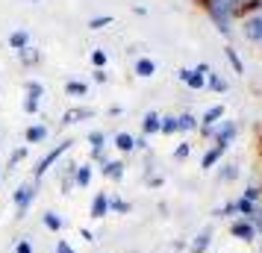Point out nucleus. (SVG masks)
I'll list each match as a JSON object with an SVG mask.
<instances>
[{
    "instance_id": "44",
    "label": "nucleus",
    "mask_w": 262,
    "mask_h": 253,
    "mask_svg": "<svg viewBox=\"0 0 262 253\" xmlns=\"http://www.w3.org/2000/svg\"><path fill=\"white\" fill-rule=\"evenodd\" d=\"M109 115H112V118H118V115H124V109H121V106H109Z\"/></svg>"
},
{
    "instance_id": "7",
    "label": "nucleus",
    "mask_w": 262,
    "mask_h": 253,
    "mask_svg": "<svg viewBox=\"0 0 262 253\" xmlns=\"http://www.w3.org/2000/svg\"><path fill=\"white\" fill-rule=\"evenodd\" d=\"M95 118V109L92 106H71L65 109V115H62V127H71V124H80V121H92Z\"/></svg>"
},
{
    "instance_id": "4",
    "label": "nucleus",
    "mask_w": 262,
    "mask_h": 253,
    "mask_svg": "<svg viewBox=\"0 0 262 253\" xmlns=\"http://www.w3.org/2000/svg\"><path fill=\"white\" fill-rule=\"evenodd\" d=\"M38 197V182H21L18 189H15L12 200H15V221H21V218L30 212V206H33V200Z\"/></svg>"
},
{
    "instance_id": "36",
    "label": "nucleus",
    "mask_w": 262,
    "mask_h": 253,
    "mask_svg": "<svg viewBox=\"0 0 262 253\" xmlns=\"http://www.w3.org/2000/svg\"><path fill=\"white\" fill-rule=\"evenodd\" d=\"M38 109H41V100H38V97L24 95V112H27V115H38Z\"/></svg>"
},
{
    "instance_id": "13",
    "label": "nucleus",
    "mask_w": 262,
    "mask_h": 253,
    "mask_svg": "<svg viewBox=\"0 0 262 253\" xmlns=\"http://www.w3.org/2000/svg\"><path fill=\"white\" fill-rule=\"evenodd\" d=\"M212 244V227H203L194 239L189 241V253H206Z\"/></svg>"
},
{
    "instance_id": "29",
    "label": "nucleus",
    "mask_w": 262,
    "mask_h": 253,
    "mask_svg": "<svg viewBox=\"0 0 262 253\" xmlns=\"http://www.w3.org/2000/svg\"><path fill=\"white\" fill-rule=\"evenodd\" d=\"M206 88L221 95V91H227V80H224V77H218L215 71H209V74H206Z\"/></svg>"
},
{
    "instance_id": "35",
    "label": "nucleus",
    "mask_w": 262,
    "mask_h": 253,
    "mask_svg": "<svg viewBox=\"0 0 262 253\" xmlns=\"http://www.w3.org/2000/svg\"><path fill=\"white\" fill-rule=\"evenodd\" d=\"M112 21H115L112 15H95V18L89 21V30H103V27H109Z\"/></svg>"
},
{
    "instance_id": "19",
    "label": "nucleus",
    "mask_w": 262,
    "mask_h": 253,
    "mask_svg": "<svg viewBox=\"0 0 262 253\" xmlns=\"http://www.w3.org/2000/svg\"><path fill=\"white\" fill-rule=\"evenodd\" d=\"M133 74H136V77H142V80H147V77H154V74H156V62L150 59V56H139L136 65H133Z\"/></svg>"
},
{
    "instance_id": "45",
    "label": "nucleus",
    "mask_w": 262,
    "mask_h": 253,
    "mask_svg": "<svg viewBox=\"0 0 262 253\" xmlns=\"http://www.w3.org/2000/svg\"><path fill=\"white\" fill-rule=\"evenodd\" d=\"M259 253H262V250H259Z\"/></svg>"
},
{
    "instance_id": "11",
    "label": "nucleus",
    "mask_w": 262,
    "mask_h": 253,
    "mask_svg": "<svg viewBox=\"0 0 262 253\" xmlns=\"http://www.w3.org/2000/svg\"><path fill=\"white\" fill-rule=\"evenodd\" d=\"M227 150H230V147H227V145H215V142H212V147H209V150H206V153H203V156H201V168H203V171L215 168V165L221 162V156H224Z\"/></svg>"
},
{
    "instance_id": "25",
    "label": "nucleus",
    "mask_w": 262,
    "mask_h": 253,
    "mask_svg": "<svg viewBox=\"0 0 262 253\" xmlns=\"http://www.w3.org/2000/svg\"><path fill=\"white\" fill-rule=\"evenodd\" d=\"M109 212H118V215H130L133 203L130 200H121L118 194H109Z\"/></svg>"
},
{
    "instance_id": "22",
    "label": "nucleus",
    "mask_w": 262,
    "mask_h": 253,
    "mask_svg": "<svg viewBox=\"0 0 262 253\" xmlns=\"http://www.w3.org/2000/svg\"><path fill=\"white\" fill-rule=\"evenodd\" d=\"M159 118H162V115H159V112H154V109H150V112H144V118H142V135H156V133H159Z\"/></svg>"
},
{
    "instance_id": "37",
    "label": "nucleus",
    "mask_w": 262,
    "mask_h": 253,
    "mask_svg": "<svg viewBox=\"0 0 262 253\" xmlns=\"http://www.w3.org/2000/svg\"><path fill=\"white\" fill-rule=\"evenodd\" d=\"M15 253H33V241H30V239L15 241Z\"/></svg>"
},
{
    "instance_id": "12",
    "label": "nucleus",
    "mask_w": 262,
    "mask_h": 253,
    "mask_svg": "<svg viewBox=\"0 0 262 253\" xmlns=\"http://www.w3.org/2000/svg\"><path fill=\"white\" fill-rule=\"evenodd\" d=\"M100 153H106V133H103V130H92V133H89V156H92V162H95Z\"/></svg>"
},
{
    "instance_id": "10",
    "label": "nucleus",
    "mask_w": 262,
    "mask_h": 253,
    "mask_svg": "<svg viewBox=\"0 0 262 253\" xmlns=\"http://www.w3.org/2000/svg\"><path fill=\"white\" fill-rule=\"evenodd\" d=\"M89 215L95 218V221H100V218L109 215V194H106V192H95V197H92V206H89Z\"/></svg>"
},
{
    "instance_id": "15",
    "label": "nucleus",
    "mask_w": 262,
    "mask_h": 253,
    "mask_svg": "<svg viewBox=\"0 0 262 253\" xmlns=\"http://www.w3.org/2000/svg\"><path fill=\"white\" fill-rule=\"evenodd\" d=\"M224 115H227L224 103H215V106H209V109H206V112H203V115H201L198 121H201V127H215V124H218V121L224 118ZM201 127H198V130H201Z\"/></svg>"
},
{
    "instance_id": "32",
    "label": "nucleus",
    "mask_w": 262,
    "mask_h": 253,
    "mask_svg": "<svg viewBox=\"0 0 262 253\" xmlns=\"http://www.w3.org/2000/svg\"><path fill=\"white\" fill-rule=\"evenodd\" d=\"M92 68H106V62H109V56H106V50H100V48H95L92 50Z\"/></svg>"
},
{
    "instance_id": "23",
    "label": "nucleus",
    "mask_w": 262,
    "mask_h": 253,
    "mask_svg": "<svg viewBox=\"0 0 262 253\" xmlns=\"http://www.w3.org/2000/svg\"><path fill=\"white\" fill-rule=\"evenodd\" d=\"M27 44H30V30L21 27V30H12V33H9V48H12L15 53H18V50H24Z\"/></svg>"
},
{
    "instance_id": "16",
    "label": "nucleus",
    "mask_w": 262,
    "mask_h": 253,
    "mask_svg": "<svg viewBox=\"0 0 262 253\" xmlns=\"http://www.w3.org/2000/svg\"><path fill=\"white\" fill-rule=\"evenodd\" d=\"M92 171H95L92 162H80L77 171H74V186H77V189H89V186H92Z\"/></svg>"
},
{
    "instance_id": "9",
    "label": "nucleus",
    "mask_w": 262,
    "mask_h": 253,
    "mask_svg": "<svg viewBox=\"0 0 262 253\" xmlns=\"http://www.w3.org/2000/svg\"><path fill=\"white\" fill-rule=\"evenodd\" d=\"M100 174H103L106 180H112V182H121L124 174H127V162H124V159H109V162L100 165Z\"/></svg>"
},
{
    "instance_id": "27",
    "label": "nucleus",
    "mask_w": 262,
    "mask_h": 253,
    "mask_svg": "<svg viewBox=\"0 0 262 253\" xmlns=\"http://www.w3.org/2000/svg\"><path fill=\"white\" fill-rule=\"evenodd\" d=\"M224 56H227V62L233 65V71H236V74H242V77H245V62H242V56H238V50H236V48H230V44H227V48H224Z\"/></svg>"
},
{
    "instance_id": "18",
    "label": "nucleus",
    "mask_w": 262,
    "mask_h": 253,
    "mask_svg": "<svg viewBox=\"0 0 262 253\" xmlns=\"http://www.w3.org/2000/svg\"><path fill=\"white\" fill-rule=\"evenodd\" d=\"M112 147L118 150V153H133L136 150V135H130V133H115L112 135Z\"/></svg>"
},
{
    "instance_id": "41",
    "label": "nucleus",
    "mask_w": 262,
    "mask_h": 253,
    "mask_svg": "<svg viewBox=\"0 0 262 253\" xmlns=\"http://www.w3.org/2000/svg\"><path fill=\"white\" fill-rule=\"evenodd\" d=\"M194 71H198V74H203V77H206V74L212 71V68H209V62H198V65H194Z\"/></svg>"
},
{
    "instance_id": "3",
    "label": "nucleus",
    "mask_w": 262,
    "mask_h": 253,
    "mask_svg": "<svg viewBox=\"0 0 262 253\" xmlns=\"http://www.w3.org/2000/svg\"><path fill=\"white\" fill-rule=\"evenodd\" d=\"M198 133L203 135V139H212L215 145H233L236 142V135H238V124L236 121H230V118H221L215 127H201Z\"/></svg>"
},
{
    "instance_id": "33",
    "label": "nucleus",
    "mask_w": 262,
    "mask_h": 253,
    "mask_svg": "<svg viewBox=\"0 0 262 253\" xmlns=\"http://www.w3.org/2000/svg\"><path fill=\"white\" fill-rule=\"evenodd\" d=\"M24 159H27V147H15L12 156H9V168H6V171H15L21 162H24Z\"/></svg>"
},
{
    "instance_id": "8",
    "label": "nucleus",
    "mask_w": 262,
    "mask_h": 253,
    "mask_svg": "<svg viewBox=\"0 0 262 253\" xmlns=\"http://www.w3.org/2000/svg\"><path fill=\"white\" fill-rule=\"evenodd\" d=\"M177 80L183 85H189L191 91H201V88H206V77H203V74H198L194 68H180Z\"/></svg>"
},
{
    "instance_id": "39",
    "label": "nucleus",
    "mask_w": 262,
    "mask_h": 253,
    "mask_svg": "<svg viewBox=\"0 0 262 253\" xmlns=\"http://www.w3.org/2000/svg\"><path fill=\"white\" fill-rule=\"evenodd\" d=\"M144 182H147L150 189H162V186H165V177H159V174H154L150 180H144Z\"/></svg>"
},
{
    "instance_id": "42",
    "label": "nucleus",
    "mask_w": 262,
    "mask_h": 253,
    "mask_svg": "<svg viewBox=\"0 0 262 253\" xmlns=\"http://www.w3.org/2000/svg\"><path fill=\"white\" fill-rule=\"evenodd\" d=\"M80 236H83L85 241H95V233H92L89 227H80Z\"/></svg>"
},
{
    "instance_id": "40",
    "label": "nucleus",
    "mask_w": 262,
    "mask_h": 253,
    "mask_svg": "<svg viewBox=\"0 0 262 253\" xmlns=\"http://www.w3.org/2000/svg\"><path fill=\"white\" fill-rule=\"evenodd\" d=\"M56 253H77V250H74L65 239H59V241H56Z\"/></svg>"
},
{
    "instance_id": "1",
    "label": "nucleus",
    "mask_w": 262,
    "mask_h": 253,
    "mask_svg": "<svg viewBox=\"0 0 262 253\" xmlns=\"http://www.w3.org/2000/svg\"><path fill=\"white\" fill-rule=\"evenodd\" d=\"M203 12L209 15V21L224 38L233 36V24L238 21V6L236 0H201Z\"/></svg>"
},
{
    "instance_id": "5",
    "label": "nucleus",
    "mask_w": 262,
    "mask_h": 253,
    "mask_svg": "<svg viewBox=\"0 0 262 253\" xmlns=\"http://www.w3.org/2000/svg\"><path fill=\"white\" fill-rule=\"evenodd\" d=\"M230 236H233V239H238V241H245V244H250V241L259 239L256 227L250 224L248 218H233V221H230Z\"/></svg>"
},
{
    "instance_id": "2",
    "label": "nucleus",
    "mask_w": 262,
    "mask_h": 253,
    "mask_svg": "<svg viewBox=\"0 0 262 253\" xmlns=\"http://www.w3.org/2000/svg\"><path fill=\"white\" fill-rule=\"evenodd\" d=\"M71 147H74V139H62L59 145H53V147H50L48 153H45V156H41V159L36 162V168H33V182H38V186H41L45 174H48V171L53 168V165H56V162H59V159L65 156L68 150H71Z\"/></svg>"
},
{
    "instance_id": "14",
    "label": "nucleus",
    "mask_w": 262,
    "mask_h": 253,
    "mask_svg": "<svg viewBox=\"0 0 262 253\" xmlns=\"http://www.w3.org/2000/svg\"><path fill=\"white\" fill-rule=\"evenodd\" d=\"M48 135H50L48 124H30L24 139H27V145H41V142H48Z\"/></svg>"
},
{
    "instance_id": "26",
    "label": "nucleus",
    "mask_w": 262,
    "mask_h": 253,
    "mask_svg": "<svg viewBox=\"0 0 262 253\" xmlns=\"http://www.w3.org/2000/svg\"><path fill=\"white\" fill-rule=\"evenodd\" d=\"M65 95L68 97H85L89 95V83H83V80H68V83H65Z\"/></svg>"
},
{
    "instance_id": "20",
    "label": "nucleus",
    "mask_w": 262,
    "mask_h": 253,
    "mask_svg": "<svg viewBox=\"0 0 262 253\" xmlns=\"http://www.w3.org/2000/svg\"><path fill=\"white\" fill-rule=\"evenodd\" d=\"M41 224H45L50 233H62V229H65L62 215H59V212H53V209H45V212H41Z\"/></svg>"
},
{
    "instance_id": "31",
    "label": "nucleus",
    "mask_w": 262,
    "mask_h": 253,
    "mask_svg": "<svg viewBox=\"0 0 262 253\" xmlns=\"http://www.w3.org/2000/svg\"><path fill=\"white\" fill-rule=\"evenodd\" d=\"M212 215L215 218H238L236 215V200H227L224 206H218V209H215Z\"/></svg>"
},
{
    "instance_id": "28",
    "label": "nucleus",
    "mask_w": 262,
    "mask_h": 253,
    "mask_svg": "<svg viewBox=\"0 0 262 253\" xmlns=\"http://www.w3.org/2000/svg\"><path fill=\"white\" fill-rule=\"evenodd\" d=\"M159 133H162V135H174V133H180V127H177V115H162V118H159Z\"/></svg>"
},
{
    "instance_id": "21",
    "label": "nucleus",
    "mask_w": 262,
    "mask_h": 253,
    "mask_svg": "<svg viewBox=\"0 0 262 253\" xmlns=\"http://www.w3.org/2000/svg\"><path fill=\"white\" fill-rule=\"evenodd\" d=\"M238 162H224L221 168H218V174H215V180L218 182H236L238 180Z\"/></svg>"
},
{
    "instance_id": "6",
    "label": "nucleus",
    "mask_w": 262,
    "mask_h": 253,
    "mask_svg": "<svg viewBox=\"0 0 262 253\" xmlns=\"http://www.w3.org/2000/svg\"><path fill=\"white\" fill-rule=\"evenodd\" d=\"M242 36L253 44H262V12H250L242 18Z\"/></svg>"
},
{
    "instance_id": "17",
    "label": "nucleus",
    "mask_w": 262,
    "mask_h": 253,
    "mask_svg": "<svg viewBox=\"0 0 262 253\" xmlns=\"http://www.w3.org/2000/svg\"><path fill=\"white\" fill-rule=\"evenodd\" d=\"M15 56H18V62H21L24 68H36L38 62H41V50L33 48V44H27V48H24V50H18Z\"/></svg>"
},
{
    "instance_id": "30",
    "label": "nucleus",
    "mask_w": 262,
    "mask_h": 253,
    "mask_svg": "<svg viewBox=\"0 0 262 253\" xmlns=\"http://www.w3.org/2000/svg\"><path fill=\"white\" fill-rule=\"evenodd\" d=\"M24 95L38 97V100H41V97H45V85L38 83V80H27V83H24Z\"/></svg>"
},
{
    "instance_id": "38",
    "label": "nucleus",
    "mask_w": 262,
    "mask_h": 253,
    "mask_svg": "<svg viewBox=\"0 0 262 253\" xmlns=\"http://www.w3.org/2000/svg\"><path fill=\"white\" fill-rule=\"evenodd\" d=\"M92 77H95V83H100V85H103V83H106V80H109L106 68H95V74H92Z\"/></svg>"
},
{
    "instance_id": "34",
    "label": "nucleus",
    "mask_w": 262,
    "mask_h": 253,
    "mask_svg": "<svg viewBox=\"0 0 262 253\" xmlns=\"http://www.w3.org/2000/svg\"><path fill=\"white\" fill-rule=\"evenodd\" d=\"M191 156V142H183V145L174 147V162H186Z\"/></svg>"
},
{
    "instance_id": "24",
    "label": "nucleus",
    "mask_w": 262,
    "mask_h": 253,
    "mask_svg": "<svg viewBox=\"0 0 262 253\" xmlns=\"http://www.w3.org/2000/svg\"><path fill=\"white\" fill-rule=\"evenodd\" d=\"M177 127H180V133H194L201 127V121L194 118L191 112H183V115H177Z\"/></svg>"
},
{
    "instance_id": "43",
    "label": "nucleus",
    "mask_w": 262,
    "mask_h": 253,
    "mask_svg": "<svg viewBox=\"0 0 262 253\" xmlns=\"http://www.w3.org/2000/svg\"><path fill=\"white\" fill-rule=\"evenodd\" d=\"M136 147H139V150H147V135H139V139H136Z\"/></svg>"
}]
</instances>
